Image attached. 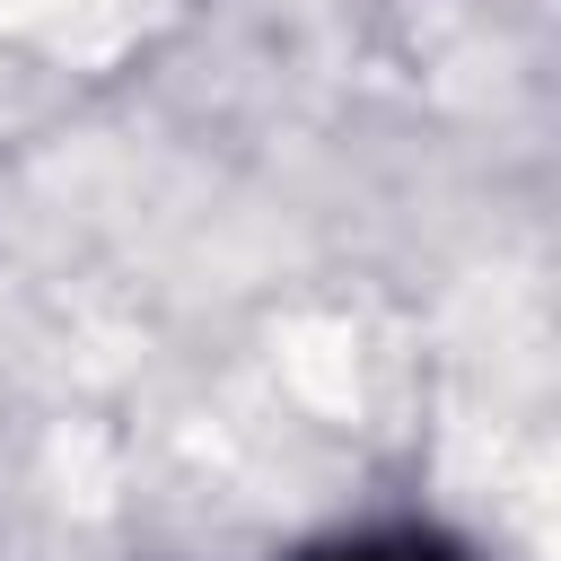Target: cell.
<instances>
[{"instance_id":"obj_1","label":"cell","mask_w":561,"mask_h":561,"mask_svg":"<svg viewBox=\"0 0 561 561\" xmlns=\"http://www.w3.org/2000/svg\"><path fill=\"white\" fill-rule=\"evenodd\" d=\"M307 561H456L438 535H351V543H324Z\"/></svg>"}]
</instances>
